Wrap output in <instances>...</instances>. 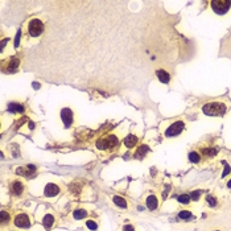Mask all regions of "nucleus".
<instances>
[{
    "mask_svg": "<svg viewBox=\"0 0 231 231\" xmlns=\"http://www.w3.org/2000/svg\"><path fill=\"white\" fill-rule=\"evenodd\" d=\"M189 160L191 162H200L201 156H200L198 152H190V153H189Z\"/></svg>",
    "mask_w": 231,
    "mask_h": 231,
    "instance_id": "nucleus-21",
    "label": "nucleus"
},
{
    "mask_svg": "<svg viewBox=\"0 0 231 231\" xmlns=\"http://www.w3.org/2000/svg\"><path fill=\"white\" fill-rule=\"evenodd\" d=\"M36 172V166L35 165H28L25 168H17L16 169V173L20 174V176H31V173Z\"/></svg>",
    "mask_w": 231,
    "mask_h": 231,
    "instance_id": "nucleus-11",
    "label": "nucleus"
},
{
    "mask_svg": "<svg viewBox=\"0 0 231 231\" xmlns=\"http://www.w3.org/2000/svg\"><path fill=\"white\" fill-rule=\"evenodd\" d=\"M8 110L11 112H22L24 111V106H22L21 103H9Z\"/></svg>",
    "mask_w": 231,
    "mask_h": 231,
    "instance_id": "nucleus-18",
    "label": "nucleus"
},
{
    "mask_svg": "<svg viewBox=\"0 0 231 231\" xmlns=\"http://www.w3.org/2000/svg\"><path fill=\"white\" fill-rule=\"evenodd\" d=\"M227 186H229V188H231V180H230V181H229V184H227Z\"/></svg>",
    "mask_w": 231,
    "mask_h": 231,
    "instance_id": "nucleus-33",
    "label": "nucleus"
},
{
    "mask_svg": "<svg viewBox=\"0 0 231 231\" xmlns=\"http://www.w3.org/2000/svg\"><path fill=\"white\" fill-rule=\"evenodd\" d=\"M11 191H12L13 195H21L22 191H24V185L20 181H15L11 184Z\"/></svg>",
    "mask_w": 231,
    "mask_h": 231,
    "instance_id": "nucleus-10",
    "label": "nucleus"
},
{
    "mask_svg": "<svg viewBox=\"0 0 231 231\" xmlns=\"http://www.w3.org/2000/svg\"><path fill=\"white\" fill-rule=\"evenodd\" d=\"M112 201H114V204H116L119 207H122V209H126L127 207V201L123 198V197H119V195H115L114 198H112Z\"/></svg>",
    "mask_w": 231,
    "mask_h": 231,
    "instance_id": "nucleus-17",
    "label": "nucleus"
},
{
    "mask_svg": "<svg viewBox=\"0 0 231 231\" xmlns=\"http://www.w3.org/2000/svg\"><path fill=\"white\" fill-rule=\"evenodd\" d=\"M87 215V211L86 210H83V209H77L75 211H74V214H73V217H74V219H83L84 217Z\"/></svg>",
    "mask_w": 231,
    "mask_h": 231,
    "instance_id": "nucleus-19",
    "label": "nucleus"
},
{
    "mask_svg": "<svg viewBox=\"0 0 231 231\" xmlns=\"http://www.w3.org/2000/svg\"><path fill=\"white\" fill-rule=\"evenodd\" d=\"M191 217V214H190V211H181L178 214V218L180 219H189Z\"/></svg>",
    "mask_w": 231,
    "mask_h": 231,
    "instance_id": "nucleus-27",
    "label": "nucleus"
},
{
    "mask_svg": "<svg viewBox=\"0 0 231 231\" xmlns=\"http://www.w3.org/2000/svg\"><path fill=\"white\" fill-rule=\"evenodd\" d=\"M97 147L100 151H106V149H112L118 147V137L115 135H108V136H104L102 139H99L97 142Z\"/></svg>",
    "mask_w": 231,
    "mask_h": 231,
    "instance_id": "nucleus-3",
    "label": "nucleus"
},
{
    "mask_svg": "<svg viewBox=\"0 0 231 231\" xmlns=\"http://www.w3.org/2000/svg\"><path fill=\"white\" fill-rule=\"evenodd\" d=\"M86 226H87V227H89L90 230H93V231L98 229V224L95 223L94 221H91V219H90V221H87V222H86Z\"/></svg>",
    "mask_w": 231,
    "mask_h": 231,
    "instance_id": "nucleus-26",
    "label": "nucleus"
},
{
    "mask_svg": "<svg viewBox=\"0 0 231 231\" xmlns=\"http://www.w3.org/2000/svg\"><path fill=\"white\" fill-rule=\"evenodd\" d=\"M70 191L71 193H79L81 191V184L79 182H74L70 185Z\"/></svg>",
    "mask_w": 231,
    "mask_h": 231,
    "instance_id": "nucleus-24",
    "label": "nucleus"
},
{
    "mask_svg": "<svg viewBox=\"0 0 231 231\" xmlns=\"http://www.w3.org/2000/svg\"><path fill=\"white\" fill-rule=\"evenodd\" d=\"M149 151V148H148V145H145V144H143V145H140V147L137 148V151H136V153H135V157H137V159H143V157L147 155V152Z\"/></svg>",
    "mask_w": 231,
    "mask_h": 231,
    "instance_id": "nucleus-15",
    "label": "nucleus"
},
{
    "mask_svg": "<svg viewBox=\"0 0 231 231\" xmlns=\"http://www.w3.org/2000/svg\"><path fill=\"white\" fill-rule=\"evenodd\" d=\"M123 230H124V231H135L133 226H131V224H126L124 229H123Z\"/></svg>",
    "mask_w": 231,
    "mask_h": 231,
    "instance_id": "nucleus-29",
    "label": "nucleus"
},
{
    "mask_svg": "<svg viewBox=\"0 0 231 231\" xmlns=\"http://www.w3.org/2000/svg\"><path fill=\"white\" fill-rule=\"evenodd\" d=\"M217 231H219V230H217Z\"/></svg>",
    "mask_w": 231,
    "mask_h": 231,
    "instance_id": "nucleus-34",
    "label": "nucleus"
},
{
    "mask_svg": "<svg viewBox=\"0 0 231 231\" xmlns=\"http://www.w3.org/2000/svg\"><path fill=\"white\" fill-rule=\"evenodd\" d=\"M145 202H147V207L149 210H155V209H157V206H159V200H157V197H155V195H149Z\"/></svg>",
    "mask_w": 231,
    "mask_h": 231,
    "instance_id": "nucleus-13",
    "label": "nucleus"
},
{
    "mask_svg": "<svg viewBox=\"0 0 231 231\" xmlns=\"http://www.w3.org/2000/svg\"><path fill=\"white\" fill-rule=\"evenodd\" d=\"M42 224L46 229H50L54 224V217L52 215V214H46V215L44 217V219H42Z\"/></svg>",
    "mask_w": 231,
    "mask_h": 231,
    "instance_id": "nucleus-16",
    "label": "nucleus"
},
{
    "mask_svg": "<svg viewBox=\"0 0 231 231\" xmlns=\"http://www.w3.org/2000/svg\"><path fill=\"white\" fill-rule=\"evenodd\" d=\"M204 155L207 157H213L217 155V149L215 148H205L204 149Z\"/></svg>",
    "mask_w": 231,
    "mask_h": 231,
    "instance_id": "nucleus-22",
    "label": "nucleus"
},
{
    "mask_svg": "<svg viewBox=\"0 0 231 231\" xmlns=\"http://www.w3.org/2000/svg\"><path fill=\"white\" fill-rule=\"evenodd\" d=\"M20 66V60L19 58H11L7 62L3 64V71H5L7 74H13V73L17 71Z\"/></svg>",
    "mask_w": 231,
    "mask_h": 231,
    "instance_id": "nucleus-6",
    "label": "nucleus"
},
{
    "mask_svg": "<svg viewBox=\"0 0 231 231\" xmlns=\"http://www.w3.org/2000/svg\"><path fill=\"white\" fill-rule=\"evenodd\" d=\"M156 75L161 83H169V81H171V75H169V73L165 70H157Z\"/></svg>",
    "mask_w": 231,
    "mask_h": 231,
    "instance_id": "nucleus-12",
    "label": "nucleus"
},
{
    "mask_svg": "<svg viewBox=\"0 0 231 231\" xmlns=\"http://www.w3.org/2000/svg\"><path fill=\"white\" fill-rule=\"evenodd\" d=\"M44 193L46 197H55L60 193V188L55 184H48L44 189Z\"/></svg>",
    "mask_w": 231,
    "mask_h": 231,
    "instance_id": "nucleus-9",
    "label": "nucleus"
},
{
    "mask_svg": "<svg viewBox=\"0 0 231 231\" xmlns=\"http://www.w3.org/2000/svg\"><path fill=\"white\" fill-rule=\"evenodd\" d=\"M177 201L180 202V204L188 205L189 202L191 201V198H190V195H189V194H181V195H178V197H177Z\"/></svg>",
    "mask_w": 231,
    "mask_h": 231,
    "instance_id": "nucleus-20",
    "label": "nucleus"
},
{
    "mask_svg": "<svg viewBox=\"0 0 231 231\" xmlns=\"http://www.w3.org/2000/svg\"><path fill=\"white\" fill-rule=\"evenodd\" d=\"M200 194H201V191H200V190H195V191H193V193L190 194V198L195 201V200H197V198H198V197H200Z\"/></svg>",
    "mask_w": 231,
    "mask_h": 231,
    "instance_id": "nucleus-28",
    "label": "nucleus"
},
{
    "mask_svg": "<svg viewBox=\"0 0 231 231\" xmlns=\"http://www.w3.org/2000/svg\"><path fill=\"white\" fill-rule=\"evenodd\" d=\"M206 201H207V204H209L210 206H217V200L215 198H214V197L213 195H207L206 197Z\"/></svg>",
    "mask_w": 231,
    "mask_h": 231,
    "instance_id": "nucleus-25",
    "label": "nucleus"
},
{
    "mask_svg": "<svg viewBox=\"0 0 231 231\" xmlns=\"http://www.w3.org/2000/svg\"><path fill=\"white\" fill-rule=\"evenodd\" d=\"M230 7H231V2H229V0H214V2H211V8L218 15L226 13L230 9Z\"/></svg>",
    "mask_w": 231,
    "mask_h": 231,
    "instance_id": "nucleus-4",
    "label": "nucleus"
},
{
    "mask_svg": "<svg viewBox=\"0 0 231 231\" xmlns=\"http://www.w3.org/2000/svg\"><path fill=\"white\" fill-rule=\"evenodd\" d=\"M44 33V22L40 19H32L28 22V35L31 37H38Z\"/></svg>",
    "mask_w": 231,
    "mask_h": 231,
    "instance_id": "nucleus-2",
    "label": "nucleus"
},
{
    "mask_svg": "<svg viewBox=\"0 0 231 231\" xmlns=\"http://www.w3.org/2000/svg\"><path fill=\"white\" fill-rule=\"evenodd\" d=\"M184 127H185L184 122H174L173 124H171V126L166 128L165 136L166 137H176V136H178V135L182 132Z\"/></svg>",
    "mask_w": 231,
    "mask_h": 231,
    "instance_id": "nucleus-5",
    "label": "nucleus"
},
{
    "mask_svg": "<svg viewBox=\"0 0 231 231\" xmlns=\"http://www.w3.org/2000/svg\"><path fill=\"white\" fill-rule=\"evenodd\" d=\"M33 87H35V89H38L40 86H38V84H37V82H35V84H33Z\"/></svg>",
    "mask_w": 231,
    "mask_h": 231,
    "instance_id": "nucleus-32",
    "label": "nucleus"
},
{
    "mask_svg": "<svg viewBox=\"0 0 231 231\" xmlns=\"http://www.w3.org/2000/svg\"><path fill=\"white\" fill-rule=\"evenodd\" d=\"M137 136H135V135H128V136L124 139V145L127 148H133L135 145L137 143Z\"/></svg>",
    "mask_w": 231,
    "mask_h": 231,
    "instance_id": "nucleus-14",
    "label": "nucleus"
},
{
    "mask_svg": "<svg viewBox=\"0 0 231 231\" xmlns=\"http://www.w3.org/2000/svg\"><path fill=\"white\" fill-rule=\"evenodd\" d=\"M0 217H2V223H3V224L7 223V222H9V219H11L9 214H8L7 211H4V210L0 211Z\"/></svg>",
    "mask_w": 231,
    "mask_h": 231,
    "instance_id": "nucleus-23",
    "label": "nucleus"
},
{
    "mask_svg": "<svg viewBox=\"0 0 231 231\" xmlns=\"http://www.w3.org/2000/svg\"><path fill=\"white\" fill-rule=\"evenodd\" d=\"M226 104L222 102H211V103H206L202 107V111L204 114L207 116H223L226 114Z\"/></svg>",
    "mask_w": 231,
    "mask_h": 231,
    "instance_id": "nucleus-1",
    "label": "nucleus"
},
{
    "mask_svg": "<svg viewBox=\"0 0 231 231\" xmlns=\"http://www.w3.org/2000/svg\"><path fill=\"white\" fill-rule=\"evenodd\" d=\"M230 172V166L229 165H226V169H224V172H223V176H226V174Z\"/></svg>",
    "mask_w": 231,
    "mask_h": 231,
    "instance_id": "nucleus-30",
    "label": "nucleus"
},
{
    "mask_svg": "<svg viewBox=\"0 0 231 231\" xmlns=\"http://www.w3.org/2000/svg\"><path fill=\"white\" fill-rule=\"evenodd\" d=\"M7 41L8 40H3L2 41V50H4V46H5V44H7Z\"/></svg>",
    "mask_w": 231,
    "mask_h": 231,
    "instance_id": "nucleus-31",
    "label": "nucleus"
},
{
    "mask_svg": "<svg viewBox=\"0 0 231 231\" xmlns=\"http://www.w3.org/2000/svg\"><path fill=\"white\" fill-rule=\"evenodd\" d=\"M61 120H62L64 126L66 128H69L73 122H74V114H73V111L70 108H67V107H65V108L61 110Z\"/></svg>",
    "mask_w": 231,
    "mask_h": 231,
    "instance_id": "nucleus-7",
    "label": "nucleus"
},
{
    "mask_svg": "<svg viewBox=\"0 0 231 231\" xmlns=\"http://www.w3.org/2000/svg\"><path fill=\"white\" fill-rule=\"evenodd\" d=\"M15 224H16V227L28 229V227H31V219L26 214H19L15 218Z\"/></svg>",
    "mask_w": 231,
    "mask_h": 231,
    "instance_id": "nucleus-8",
    "label": "nucleus"
}]
</instances>
